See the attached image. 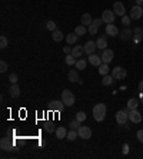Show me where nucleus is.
Here are the masks:
<instances>
[{
    "label": "nucleus",
    "instance_id": "obj_1",
    "mask_svg": "<svg viewBox=\"0 0 143 159\" xmlns=\"http://www.w3.org/2000/svg\"><path fill=\"white\" fill-rule=\"evenodd\" d=\"M106 112H107V109H106V105L105 103L94 105V108H93V118H94V121H96V122L105 121Z\"/></svg>",
    "mask_w": 143,
    "mask_h": 159
},
{
    "label": "nucleus",
    "instance_id": "obj_2",
    "mask_svg": "<svg viewBox=\"0 0 143 159\" xmlns=\"http://www.w3.org/2000/svg\"><path fill=\"white\" fill-rule=\"evenodd\" d=\"M62 100H63V103L66 105V106H73L75 105V102H76V98H75V95L72 93L69 89H66V90H63L62 92Z\"/></svg>",
    "mask_w": 143,
    "mask_h": 159
},
{
    "label": "nucleus",
    "instance_id": "obj_3",
    "mask_svg": "<svg viewBox=\"0 0 143 159\" xmlns=\"http://www.w3.org/2000/svg\"><path fill=\"white\" fill-rule=\"evenodd\" d=\"M112 76L115 77V80H123L127 76L126 69H123L122 66H116L115 69L112 70Z\"/></svg>",
    "mask_w": 143,
    "mask_h": 159
},
{
    "label": "nucleus",
    "instance_id": "obj_4",
    "mask_svg": "<svg viewBox=\"0 0 143 159\" xmlns=\"http://www.w3.org/2000/svg\"><path fill=\"white\" fill-rule=\"evenodd\" d=\"M127 115H129V121L132 122V123H140L142 122V113L139 112L138 109H130L127 110Z\"/></svg>",
    "mask_w": 143,
    "mask_h": 159
},
{
    "label": "nucleus",
    "instance_id": "obj_5",
    "mask_svg": "<svg viewBox=\"0 0 143 159\" xmlns=\"http://www.w3.org/2000/svg\"><path fill=\"white\" fill-rule=\"evenodd\" d=\"M115 17H116L115 11L109 10V9L103 10V13H102V20H103V23H107V24L115 22Z\"/></svg>",
    "mask_w": 143,
    "mask_h": 159
},
{
    "label": "nucleus",
    "instance_id": "obj_6",
    "mask_svg": "<svg viewBox=\"0 0 143 159\" xmlns=\"http://www.w3.org/2000/svg\"><path fill=\"white\" fill-rule=\"evenodd\" d=\"M129 121V115L126 110H117L116 112V122L119 125H126V122Z\"/></svg>",
    "mask_w": 143,
    "mask_h": 159
},
{
    "label": "nucleus",
    "instance_id": "obj_7",
    "mask_svg": "<svg viewBox=\"0 0 143 159\" xmlns=\"http://www.w3.org/2000/svg\"><path fill=\"white\" fill-rule=\"evenodd\" d=\"M143 16V9L142 6H133L132 9H130V17H132V20H139L140 17Z\"/></svg>",
    "mask_w": 143,
    "mask_h": 159
},
{
    "label": "nucleus",
    "instance_id": "obj_8",
    "mask_svg": "<svg viewBox=\"0 0 143 159\" xmlns=\"http://www.w3.org/2000/svg\"><path fill=\"white\" fill-rule=\"evenodd\" d=\"M79 138H82V139H89V138H92V129L89 126H80L79 128Z\"/></svg>",
    "mask_w": 143,
    "mask_h": 159
},
{
    "label": "nucleus",
    "instance_id": "obj_9",
    "mask_svg": "<svg viewBox=\"0 0 143 159\" xmlns=\"http://www.w3.org/2000/svg\"><path fill=\"white\" fill-rule=\"evenodd\" d=\"M97 49V44L96 42L93 40H87L86 43H84V53H87V55H93L94 52Z\"/></svg>",
    "mask_w": 143,
    "mask_h": 159
},
{
    "label": "nucleus",
    "instance_id": "obj_10",
    "mask_svg": "<svg viewBox=\"0 0 143 159\" xmlns=\"http://www.w3.org/2000/svg\"><path fill=\"white\" fill-rule=\"evenodd\" d=\"M13 142H11V139H9V138H2V141H0V148L3 149V151H6V152H9V151H11L13 149Z\"/></svg>",
    "mask_w": 143,
    "mask_h": 159
},
{
    "label": "nucleus",
    "instance_id": "obj_11",
    "mask_svg": "<svg viewBox=\"0 0 143 159\" xmlns=\"http://www.w3.org/2000/svg\"><path fill=\"white\" fill-rule=\"evenodd\" d=\"M113 11H115L116 16H125V13H126L125 5L122 2H116L115 5H113Z\"/></svg>",
    "mask_w": 143,
    "mask_h": 159
},
{
    "label": "nucleus",
    "instance_id": "obj_12",
    "mask_svg": "<svg viewBox=\"0 0 143 159\" xmlns=\"http://www.w3.org/2000/svg\"><path fill=\"white\" fill-rule=\"evenodd\" d=\"M113 57H115V53H113L112 49L103 50V53H102V60H103V63H110V62L113 60Z\"/></svg>",
    "mask_w": 143,
    "mask_h": 159
},
{
    "label": "nucleus",
    "instance_id": "obj_13",
    "mask_svg": "<svg viewBox=\"0 0 143 159\" xmlns=\"http://www.w3.org/2000/svg\"><path fill=\"white\" fill-rule=\"evenodd\" d=\"M50 106V109L52 110H56V112H62V110L65 109V106L66 105L63 103V100H52L49 103Z\"/></svg>",
    "mask_w": 143,
    "mask_h": 159
},
{
    "label": "nucleus",
    "instance_id": "obj_14",
    "mask_svg": "<svg viewBox=\"0 0 143 159\" xmlns=\"http://www.w3.org/2000/svg\"><path fill=\"white\" fill-rule=\"evenodd\" d=\"M9 95H10L13 99H17L20 96V86L17 83H11V86L9 88Z\"/></svg>",
    "mask_w": 143,
    "mask_h": 159
},
{
    "label": "nucleus",
    "instance_id": "obj_15",
    "mask_svg": "<svg viewBox=\"0 0 143 159\" xmlns=\"http://www.w3.org/2000/svg\"><path fill=\"white\" fill-rule=\"evenodd\" d=\"M89 63L99 67V66L103 63V60H102V56L96 55V53H93V55H89Z\"/></svg>",
    "mask_w": 143,
    "mask_h": 159
},
{
    "label": "nucleus",
    "instance_id": "obj_16",
    "mask_svg": "<svg viewBox=\"0 0 143 159\" xmlns=\"http://www.w3.org/2000/svg\"><path fill=\"white\" fill-rule=\"evenodd\" d=\"M106 34L110 36V37H116V36L119 34V29L116 28L115 24H112V23H110V24L106 26Z\"/></svg>",
    "mask_w": 143,
    "mask_h": 159
},
{
    "label": "nucleus",
    "instance_id": "obj_17",
    "mask_svg": "<svg viewBox=\"0 0 143 159\" xmlns=\"http://www.w3.org/2000/svg\"><path fill=\"white\" fill-rule=\"evenodd\" d=\"M132 34H133V32L130 30V29H129V28H125V29H123V30L120 32V34H119V36H120L122 40H125V42H126V40H130V39H132Z\"/></svg>",
    "mask_w": 143,
    "mask_h": 159
},
{
    "label": "nucleus",
    "instance_id": "obj_18",
    "mask_svg": "<svg viewBox=\"0 0 143 159\" xmlns=\"http://www.w3.org/2000/svg\"><path fill=\"white\" fill-rule=\"evenodd\" d=\"M56 138L57 139H65V138L67 136V131H66V128L65 126H59V128H56Z\"/></svg>",
    "mask_w": 143,
    "mask_h": 159
},
{
    "label": "nucleus",
    "instance_id": "obj_19",
    "mask_svg": "<svg viewBox=\"0 0 143 159\" xmlns=\"http://www.w3.org/2000/svg\"><path fill=\"white\" fill-rule=\"evenodd\" d=\"M96 44H97V49H100V50L107 49V40H106V36H105V34H103V36H100V37L97 39Z\"/></svg>",
    "mask_w": 143,
    "mask_h": 159
},
{
    "label": "nucleus",
    "instance_id": "obj_20",
    "mask_svg": "<svg viewBox=\"0 0 143 159\" xmlns=\"http://www.w3.org/2000/svg\"><path fill=\"white\" fill-rule=\"evenodd\" d=\"M139 103H140V100H139V99H136V98L129 99V100H127V109H126V112H127V110H130V109H138Z\"/></svg>",
    "mask_w": 143,
    "mask_h": 159
},
{
    "label": "nucleus",
    "instance_id": "obj_21",
    "mask_svg": "<svg viewBox=\"0 0 143 159\" xmlns=\"http://www.w3.org/2000/svg\"><path fill=\"white\" fill-rule=\"evenodd\" d=\"M83 53H84V46L77 44V46H75V47L72 49V55L75 56V57H80Z\"/></svg>",
    "mask_w": 143,
    "mask_h": 159
},
{
    "label": "nucleus",
    "instance_id": "obj_22",
    "mask_svg": "<svg viewBox=\"0 0 143 159\" xmlns=\"http://www.w3.org/2000/svg\"><path fill=\"white\" fill-rule=\"evenodd\" d=\"M92 23H93V19H92V16H90L89 13H83V15H82V24H83V26L89 28Z\"/></svg>",
    "mask_w": 143,
    "mask_h": 159
},
{
    "label": "nucleus",
    "instance_id": "obj_23",
    "mask_svg": "<svg viewBox=\"0 0 143 159\" xmlns=\"http://www.w3.org/2000/svg\"><path fill=\"white\" fill-rule=\"evenodd\" d=\"M52 39H53L55 42H62V40L65 39V34H63L62 30H57V29H56V30L52 32Z\"/></svg>",
    "mask_w": 143,
    "mask_h": 159
},
{
    "label": "nucleus",
    "instance_id": "obj_24",
    "mask_svg": "<svg viewBox=\"0 0 143 159\" xmlns=\"http://www.w3.org/2000/svg\"><path fill=\"white\" fill-rule=\"evenodd\" d=\"M67 79H69V82H79L80 79H79V72L75 70V69H72L69 73H67Z\"/></svg>",
    "mask_w": 143,
    "mask_h": 159
},
{
    "label": "nucleus",
    "instance_id": "obj_25",
    "mask_svg": "<svg viewBox=\"0 0 143 159\" xmlns=\"http://www.w3.org/2000/svg\"><path fill=\"white\" fill-rule=\"evenodd\" d=\"M75 33H76L77 36H84V34L87 33V28L83 26V24H79V26H76V29H75Z\"/></svg>",
    "mask_w": 143,
    "mask_h": 159
},
{
    "label": "nucleus",
    "instance_id": "obj_26",
    "mask_svg": "<svg viewBox=\"0 0 143 159\" xmlns=\"http://www.w3.org/2000/svg\"><path fill=\"white\" fill-rule=\"evenodd\" d=\"M66 42L69 44H75L77 43V34L75 32L73 33H69V34H66Z\"/></svg>",
    "mask_w": 143,
    "mask_h": 159
},
{
    "label": "nucleus",
    "instance_id": "obj_27",
    "mask_svg": "<svg viewBox=\"0 0 143 159\" xmlns=\"http://www.w3.org/2000/svg\"><path fill=\"white\" fill-rule=\"evenodd\" d=\"M113 80H115V77L112 76V75H105L103 79H102V85H103V86H109V85L113 83Z\"/></svg>",
    "mask_w": 143,
    "mask_h": 159
},
{
    "label": "nucleus",
    "instance_id": "obj_28",
    "mask_svg": "<svg viewBox=\"0 0 143 159\" xmlns=\"http://www.w3.org/2000/svg\"><path fill=\"white\" fill-rule=\"evenodd\" d=\"M109 63H102V65L99 66V73L102 75V76H105V75H109Z\"/></svg>",
    "mask_w": 143,
    "mask_h": 159
},
{
    "label": "nucleus",
    "instance_id": "obj_29",
    "mask_svg": "<svg viewBox=\"0 0 143 159\" xmlns=\"http://www.w3.org/2000/svg\"><path fill=\"white\" fill-rule=\"evenodd\" d=\"M135 42H140L143 39V30L142 28H135Z\"/></svg>",
    "mask_w": 143,
    "mask_h": 159
},
{
    "label": "nucleus",
    "instance_id": "obj_30",
    "mask_svg": "<svg viewBox=\"0 0 143 159\" xmlns=\"http://www.w3.org/2000/svg\"><path fill=\"white\" fill-rule=\"evenodd\" d=\"M77 136H79V133H77V131H73V129H72L70 132H67V136H66V139L69 141V142H73V141H76V139H77Z\"/></svg>",
    "mask_w": 143,
    "mask_h": 159
},
{
    "label": "nucleus",
    "instance_id": "obj_31",
    "mask_svg": "<svg viewBox=\"0 0 143 159\" xmlns=\"http://www.w3.org/2000/svg\"><path fill=\"white\" fill-rule=\"evenodd\" d=\"M65 62H66L67 66H75V65H76V57L72 55V53H69V55H66V59H65Z\"/></svg>",
    "mask_w": 143,
    "mask_h": 159
},
{
    "label": "nucleus",
    "instance_id": "obj_32",
    "mask_svg": "<svg viewBox=\"0 0 143 159\" xmlns=\"http://www.w3.org/2000/svg\"><path fill=\"white\" fill-rule=\"evenodd\" d=\"M86 65H87V62L84 60V59H79V60H76V69L77 70H83V69H86Z\"/></svg>",
    "mask_w": 143,
    "mask_h": 159
},
{
    "label": "nucleus",
    "instance_id": "obj_33",
    "mask_svg": "<svg viewBox=\"0 0 143 159\" xmlns=\"http://www.w3.org/2000/svg\"><path fill=\"white\" fill-rule=\"evenodd\" d=\"M80 123H82V122H79L77 119H75V121H72L70 123H69V128H70V129H73V131H79Z\"/></svg>",
    "mask_w": 143,
    "mask_h": 159
},
{
    "label": "nucleus",
    "instance_id": "obj_34",
    "mask_svg": "<svg viewBox=\"0 0 143 159\" xmlns=\"http://www.w3.org/2000/svg\"><path fill=\"white\" fill-rule=\"evenodd\" d=\"M130 22H132V17H130V16H126V15H125V16H122V24H123L125 28H127V26L130 24Z\"/></svg>",
    "mask_w": 143,
    "mask_h": 159
},
{
    "label": "nucleus",
    "instance_id": "obj_35",
    "mask_svg": "<svg viewBox=\"0 0 143 159\" xmlns=\"http://www.w3.org/2000/svg\"><path fill=\"white\" fill-rule=\"evenodd\" d=\"M44 131L47 132V133H53L56 129H55V126H53L50 122H46V123H44Z\"/></svg>",
    "mask_w": 143,
    "mask_h": 159
},
{
    "label": "nucleus",
    "instance_id": "obj_36",
    "mask_svg": "<svg viewBox=\"0 0 143 159\" xmlns=\"http://www.w3.org/2000/svg\"><path fill=\"white\" fill-rule=\"evenodd\" d=\"M76 119L79 122H84V121H86V113L82 112V110H80V112H77V113H76Z\"/></svg>",
    "mask_w": 143,
    "mask_h": 159
},
{
    "label": "nucleus",
    "instance_id": "obj_37",
    "mask_svg": "<svg viewBox=\"0 0 143 159\" xmlns=\"http://www.w3.org/2000/svg\"><path fill=\"white\" fill-rule=\"evenodd\" d=\"M46 29H47V30H50V32L56 30V23L53 22V20H49V22L46 23Z\"/></svg>",
    "mask_w": 143,
    "mask_h": 159
},
{
    "label": "nucleus",
    "instance_id": "obj_38",
    "mask_svg": "<svg viewBox=\"0 0 143 159\" xmlns=\"http://www.w3.org/2000/svg\"><path fill=\"white\" fill-rule=\"evenodd\" d=\"M7 44H9L7 37H6V36H0V47H2V49H5Z\"/></svg>",
    "mask_w": 143,
    "mask_h": 159
},
{
    "label": "nucleus",
    "instance_id": "obj_39",
    "mask_svg": "<svg viewBox=\"0 0 143 159\" xmlns=\"http://www.w3.org/2000/svg\"><path fill=\"white\" fill-rule=\"evenodd\" d=\"M97 30H99V28H97V26H94L93 23L89 26V33H90V34H97Z\"/></svg>",
    "mask_w": 143,
    "mask_h": 159
},
{
    "label": "nucleus",
    "instance_id": "obj_40",
    "mask_svg": "<svg viewBox=\"0 0 143 159\" xmlns=\"http://www.w3.org/2000/svg\"><path fill=\"white\" fill-rule=\"evenodd\" d=\"M7 67H9V66H7V63H6L5 60L0 62V72H2V73H6V72H7Z\"/></svg>",
    "mask_w": 143,
    "mask_h": 159
},
{
    "label": "nucleus",
    "instance_id": "obj_41",
    "mask_svg": "<svg viewBox=\"0 0 143 159\" xmlns=\"http://www.w3.org/2000/svg\"><path fill=\"white\" fill-rule=\"evenodd\" d=\"M17 80H19V76H17L16 73H11L10 76H9V82L10 83H17Z\"/></svg>",
    "mask_w": 143,
    "mask_h": 159
},
{
    "label": "nucleus",
    "instance_id": "obj_42",
    "mask_svg": "<svg viewBox=\"0 0 143 159\" xmlns=\"http://www.w3.org/2000/svg\"><path fill=\"white\" fill-rule=\"evenodd\" d=\"M136 138H138L139 142H142V143H143V129H139L138 133H136Z\"/></svg>",
    "mask_w": 143,
    "mask_h": 159
},
{
    "label": "nucleus",
    "instance_id": "obj_43",
    "mask_svg": "<svg viewBox=\"0 0 143 159\" xmlns=\"http://www.w3.org/2000/svg\"><path fill=\"white\" fill-rule=\"evenodd\" d=\"M103 23V20L102 19H93V24L94 26H97V28H100V24Z\"/></svg>",
    "mask_w": 143,
    "mask_h": 159
},
{
    "label": "nucleus",
    "instance_id": "obj_44",
    "mask_svg": "<svg viewBox=\"0 0 143 159\" xmlns=\"http://www.w3.org/2000/svg\"><path fill=\"white\" fill-rule=\"evenodd\" d=\"M63 52H65L66 55H69V53H72V47L70 46H65V47H63Z\"/></svg>",
    "mask_w": 143,
    "mask_h": 159
},
{
    "label": "nucleus",
    "instance_id": "obj_45",
    "mask_svg": "<svg viewBox=\"0 0 143 159\" xmlns=\"http://www.w3.org/2000/svg\"><path fill=\"white\" fill-rule=\"evenodd\" d=\"M122 151H123V154H127V152H129V145H127V143H125Z\"/></svg>",
    "mask_w": 143,
    "mask_h": 159
},
{
    "label": "nucleus",
    "instance_id": "obj_46",
    "mask_svg": "<svg viewBox=\"0 0 143 159\" xmlns=\"http://www.w3.org/2000/svg\"><path fill=\"white\" fill-rule=\"evenodd\" d=\"M139 92H142V93H143V80L139 82Z\"/></svg>",
    "mask_w": 143,
    "mask_h": 159
},
{
    "label": "nucleus",
    "instance_id": "obj_47",
    "mask_svg": "<svg viewBox=\"0 0 143 159\" xmlns=\"http://www.w3.org/2000/svg\"><path fill=\"white\" fill-rule=\"evenodd\" d=\"M135 2H136L138 6H143V0H135Z\"/></svg>",
    "mask_w": 143,
    "mask_h": 159
},
{
    "label": "nucleus",
    "instance_id": "obj_48",
    "mask_svg": "<svg viewBox=\"0 0 143 159\" xmlns=\"http://www.w3.org/2000/svg\"><path fill=\"white\" fill-rule=\"evenodd\" d=\"M140 103L143 105V93H142V92H140Z\"/></svg>",
    "mask_w": 143,
    "mask_h": 159
}]
</instances>
